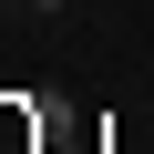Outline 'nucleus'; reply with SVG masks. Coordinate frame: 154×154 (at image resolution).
<instances>
[{
    "instance_id": "1",
    "label": "nucleus",
    "mask_w": 154,
    "mask_h": 154,
    "mask_svg": "<svg viewBox=\"0 0 154 154\" xmlns=\"http://www.w3.org/2000/svg\"><path fill=\"white\" fill-rule=\"evenodd\" d=\"M31 11H72V0H31Z\"/></svg>"
}]
</instances>
